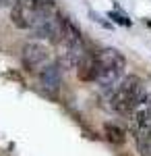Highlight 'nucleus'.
I'll return each mask as SVG.
<instances>
[{
	"mask_svg": "<svg viewBox=\"0 0 151 156\" xmlns=\"http://www.w3.org/2000/svg\"><path fill=\"white\" fill-rule=\"evenodd\" d=\"M39 83H42V87H44L46 92L56 94L60 90V85H62V67H60L58 62L48 65L46 69L39 73Z\"/></svg>",
	"mask_w": 151,
	"mask_h": 156,
	"instance_id": "0eeeda50",
	"label": "nucleus"
},
{
	"mask_svg": "<svg viewBox=\"0 0 151 156\" xmlns=\"http://www.w3.org/2000/svg\"><path fill=\"white\" fill-rule=\"evenodd\" d=\"M128 131L135 135L137 142L151 131V100H143L139 106L130 112V119H128Z\"/></svg>",
	"mask_w": 151,
	"mask_h": 156,
	"instance_id": "39448f33",
	"label": "nucleus"
},
{
	"mask_svg": "<svg viewBox=\"0 0 151 156\" xmlns=\"http://www.w3.org/2000/svg\"><path fill=\"white\" fill-rule=\"evenodd\" d=\"M95 60H97V77L95 83L102 87H112L122 81V75L126 69V60L124 56L114 48H104L95 52Z\"/></svg>",
	"mask_w": 151,
	"mask_h": 156,
	"instance_id": "7ed1b4c3",
	"label": "nucleus"
},
{
	"mask_svg": "<svg viewBox=\"0 0 151 156\" xmlns=\"http://www.w3.org/2000/svg\"><path fill=\"white\" fill-rule=\"evenodd\" d=\"M12 23L21 29H31L35 19V0H17V4L11 9Z\"/></svg>",
	"mask_w": 151,
	"mask_h": 156,
	"instance_id": "423d86ee",
	"label": "nucleus"
},
{
	"mask_svg": "<svg viewBox=\"0 0 151 156\" xmlns=\"http://www.w3.org/2000/svg\"><path fill=\"white\" fill-rule=\"evenodd\" d=\"M56 58L58 65L62 69H77L81 65V60L85 58L87 50L83 44L81 31L70 23L69 19H64V27H62V34H60L58 42H56Z\"/></svg>",
	"mask_w": 151,
	"mask_h": 156,
	"instance_id": "f257e3e1",
	"label": "nucleus"
},
{
	"mask_svg": "<svg viewBox=\"0 0 151 156\" xmlns=\"http://www.w3.org/2000/svg\"><path fill=\"white\" fill-rule=\"evenodd\" d=\"M108 17H110V19H114V21H116V23H120V25H124V27H128V25H130V21H126V19H124V17H122V15H118V12H108Z\"/></svg>",
	"mask_w": 151,
	"mask_h": 156,
	"instance_id": "9b49d317",
	"label": "nucleus"
},
{
	"mask_svg": "<svg viewBox=\"0 0 151 156\" xmlns=\"http://www.w3.org/2000/svg\"><path fill=\"white\" fill-rule=\"evenodd\" d=\"M147 25H149V27H151V21H149V19H147Z\"/></svg>",
	"mask_w": 151,
	"mask_h": 156,
	"instance_id": "ddd939ff",
	"label": "nucleus"
},
{
	"mask_svg": "<svg viewBox=\"0 0 151 156\" xmlns=\"http://www.w3.org/2000/svg\"><path fill=\"white\" fill-rule=\"evenodd\" d=\"M21 60L25 69L31 73H42L48 65H52L50 58V48L44 46L42 42H27L21 50Z\"/></svg>",
	"mask_w": 151,
	"mask_h": 156,
	"instance_id": "20e7f679",
	"label": "nucleus"
},
{
	"mask_svg": "<svg viewBox=\"0 0 151 156\" xmlns=\"http://www.w3.org/2000/svg\"><path fill=\"white\" fill-rule=\"evenodd\" d=\"M77 75H79L81 81H95V77H97V60H95V54H91V52L85 54L81 65L77 67Z\"/></svg>",
	"mask_w": 151,
	"mask_h": 156,
	"instance_id": "6e6552de",
	"label": "nucleus"
},
{
	"mask_svg": "<svg viewBox=\"0 0 151 156\" xmlns=\"http://www.w3.org/2000/svg\"><path fill=\"white\" fill-rule=\"evenodd\" d=\"M104 135H106V140L110 142V144H124V140H126V135H124V131L118 127V125H114V123H106L104 125Z\"/></svg>",
	"mask_w": 151,
	"mask_h": 156,
	"instance_id": "1a4fd4ad",
	"label": "nucleus"
},
{
	"mask_svg": "<svg viewBox=\"0 0 151 156\" xmlns=\"http://www.w3.org/2000/svg\"><path fill=\"white\" fill-rule=\"evenodd\" d=\"M143 100H147L145 81L137 75H128L116 85V90L112 94V108L122 115H130Z\"/></svg>",
	"mask_w": 151,
	"mask_h": 156,
	"instance_id": "f03ea898",
	"label": "nucleus"
},
{
	"mask_svg": "<svg viewBox=\"0 0 151 156\" xmlns=\"http://www.w3.org/2000/svg\"><path fill=\"white\" fill-rule=\"evenodd\" d=\"M137 150L141 156H151V131L137 142Z\"/></svg>",
	"mask_w": 151,
	"mask_h": 156,
	"instance_id": "9d476101",
	"label": "nucleus"
},
{
	"mask_svg": "<svg viewBox=\"0 0 151 156\" xmlns=\"http://www.w3.org/2000/svg\"><path fill=\"white\" fill-rule=\"evenodd\" d=\"M15 4H17V0H0V6H15Z\"/></svg>",
	"mask_w": 151,
	"mask_h": 156,
	"instance_id": "f8f14e48",
	"label": "nucleus"
}]
</instances>
